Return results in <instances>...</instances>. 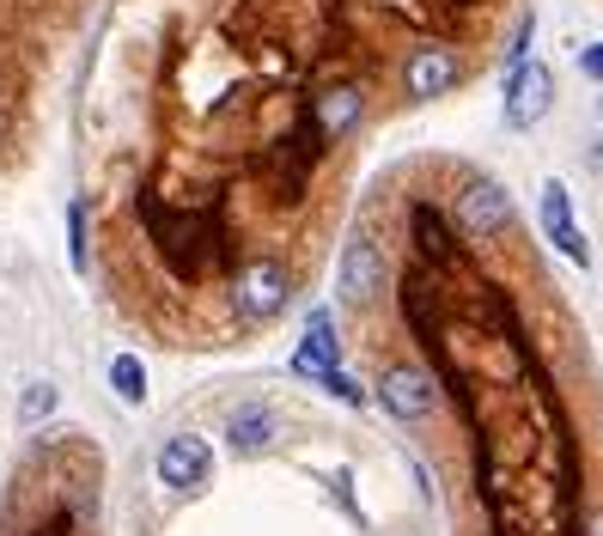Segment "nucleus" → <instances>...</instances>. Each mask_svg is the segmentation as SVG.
Masks as SVG:
<instances>
[{
    "mask_svg": "<svg viewBox=\"0 0 603 536\" xmlns=\"http://www.w3.org/2000/svg\"><path fill=\"white\" fill-rule=\"evenodd\" d=\"M458 226V220H451ZM434 201L408 214V269L396 275L403 324L420 336V360L434 367L439 396L470 427V488L487 506V536H573L555 506L585 530L603 512L585 488V463L603 433L573 420V403L591 384H567L561 353L573 329L549 341L561 299L525 305L512 281H470L458 232Z\"/></svg>",
    "mask_w": 603,
    "mask_h": 536,
    "instance_id": "nucleus-1",
    "label": "nucleus"
},
{
    "mask_svg": "<svg viewBox=\"0 0 603 536\" xmlns=\"http://www.w3.org/2000/svg\"><path fill=\"white\" fill-rule=\"evenodd\" d=\"M98 512V451L79 433H50L31 445L25 470L13 475V506L0 536H86Z\"/></svg>",
    "mask_w": 603,
    "mask_h": 536,
    "instance_id": "nucleus-2",
    "label": "nucleus"
},
{
    "mask_svg": "<svg viewBox=\"0 0 603 536\" xmlns=\"http://www.w3.org/2000/svg\"><path fill=\"white\" fill-rule=\"evenodd\" d=\"M379 403L391 408L403 427H420V420L434 415L439 403V379L427 360H391V367L379 372Z\"/></svg>",
    "mask_w": 603,
    "mask_h": 536,
    "instance_id": "nucleus-3",
    "label": "nucleus"
},
{
    "mask_svg": "<svg viewBox=\"0 0 603 536\" xmlns=\"http://www.w3.org/2000/svg\"><path fill=\"white\" fill-rule=\"evenodd\" d=\"M451 220H458L470 238H512L518 232V220H512V196L494 184V177H470V184L458 189Z\"/></svg>",
    "mask_w": 603,
    "mask_h": 536,
    "instance_id": "nucleus-4",
    "label": "nucleus"
},
{
    "mask_svg": "<svg viewBox=\"0 0 603 536\" xmlns=\"http://www.w3.org/2000/svg\"><path fill=\"white\" fill-rule=\"evenodd\" d=\"M158 482L177 488V494H196V488H208L213 475V445L201 439V433H171L165 445H158Z\"/></svg>",
    "mask_w": 603,
    "mask_h": 536,
    "instance_id": "nucleus-5",
    "label": "nucleus"
},
{
    "mask_svg": "<svg viewBox=\"0 0 603 536\" xmlns=\"http://www.w3.org/2000/svg\"><path fill=\"white\" fill-rule=\"evenodd\" d=\"M384 244L372 232H360L354 244H348V256H341V305L348 311H366L372 299L384 293Z\"/></svg>",
    "mask_w": 603,
    "mask_h": 536,
    "instance_id": "nucleus-6",
    "label": "nucleus"
},
{
    "mask_svg": "<svg viewBox=\"0 0 603 536\" xmlns=\"http://www.w3.org/2000/svg\"><path fill=\"white\" fill-rule=\"evenodd\" d=\"M458 79H463L458 50H446V43H420V50L408 55V67H403V92L415 98V105H434V98H446Z\"/></svg>",
    "mask_w": 603,
    "mask_h": 536,
    "instance_id": "nucleus-7",
    "label": "nucleus"
},
{
    "mask_svg": "<svg viewBox=\"0 0 603 536\" xmlns=\"http://www.w3.org/2000/svg\"><path fill=\"white\" fill-rule=\"evenodd\" d=\"M360 117H366V92H360L354 79H341V86L317 92L311 110H305V122H311V141H317V146H336L348 129H360Z\"/></svg>",
    "mask_w": 603,
    "mask_h": 536,
    "instance_id": "nucleus-8",
    "label": "nucleus"
},
{
    "mask_svg": "<svg viewBox=\"0 0 603 536\" xmlns=\"http://www.w3.org/2000/svg\"><path fill=\"white\" fill-rule=\"evenodd\" d=\"M555 105V74L542 62H525V67H512L506 79V129H537L542 117H549Z\"/></svg>",
    "mask_w": 603,
    "mask_h": 536,
    "instance_id": "nucleus-9",
    "label": "nucleus"
},
{
    "mask_svg": "<svg viewBox=\"0 0 603 536\" xmlns=\"http://www.w3.org/2000/svg\"><path fill=\"white\" fill-rule=\"evenodd\" d=\"M542 232H549V244L561 250L573 269H591V244H585V232H579L573 196H567L561 184H542Z\"/></svg>",
    "mask_w": 603,
    "mask_h": 536,
    "instance_id": "nucleus-10",
    "label": "nucleus"
},
{
    "mask_svg": "<svg viewBox=\"0 0 603 536\" xmlns=\"http://www.w3.org/2000/svg\"><path fill=\"white\" fill-rule=\"evenodd\" d=\"M226 439H232V451L238 458H256L268 439H275V415H268L263 403H244L232 420H226Z\"/></svg>",
    "mask_w": 603,
    "mask_h": 536,
    "instance_id": "nucleus-11",
    "label": "nucleus"
},
{
    "mask_svg": "<svg viewBox=\"0 0 603 536\" xmlns=\"http://www.w3.org/2000/svg\"><path fill=\"white\" fill-rule=\"evenodd\" d=\"M110 384H117V396L129 408L146 403V372H141V360H134V353H117V360H110Z\"/></svg>",
    "mask_w": 603,
    "mask_h": 536,
    "instance_id": "nucleus-12",
    "label": "nucleus"
},
{
    "mask_svg": "<svg viewBox=\"0 0 603 536\" xmlns=\"http://www.w3.org/2000/svg\"><path fill=\"white\" fill-rule=\"evenodd\" d=\"M50 408H55V384H31V391H25V408H19V420H25V427H37Z\"/></svg>",
    "mask_w": 603,
    "mask_h": 536,
    "instance_id": "nucleus-13",
    "label": "nucleus"
},
{
    "mask_svg": "<svg viewBox=\"0 0 603 536\" xmlns=\"http://www.w3.org/2000/svg\"><path fill=\"white\" fill-rule=\"evenodd\" d=\"M579 67H585V74H591V79H603V43H591V50H585V55H579Z\"/></svg>",
    "mask_w": 603,
    "mask_h": 536,
    "instance_id": "nucleus-14",
    "label": "nucleus"
},
{
    "mask_svg": "<svg viewBox=\"0 0 603 536\" xmlns=\"http://www.w3.org/2000/svg\"><path fill=\"white\" fill-rule=\"evenodd\" d=\"M585 536H603V512H591V524H585Z\"/></svg>",
    "mask_w": 603,
    "mask_h": 536,
    "instance_id": "nucleus-15",
    "label": "nucleus"
}]
</instances>
